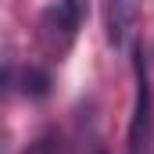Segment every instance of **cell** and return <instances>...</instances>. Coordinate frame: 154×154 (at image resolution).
Instances as JSON below:
<instances>
[{
    "instance_id": "1",
    "label": "cell",
    "mask_w": 154,
    "mask_h": 154,
    "mask_svg": "<svg viewBox=\"0 0 154 154\" xmlns=\"http://www.w3.org/2000/svg\"><path fill=\"white\" fill-rule=\"evenodd\" d=\"M50 75L32 65H0V97H47Z\"/></svg>"
},
{
    "instance_id": "2",
    "label": "cell",
    "mask_w": 154,
    "mask_h": 154,
    "mask_svg": "<svg viewBox=\"0 0 154 154\" xmlns=\"http://www.w3.org/2000/svg\"><path fill=\"white\" fill-rule=\"evenodd\" d=\"M25 154H61V143H57L54 136H43V140H36Z\"/></svg>"
}]
</instances>
